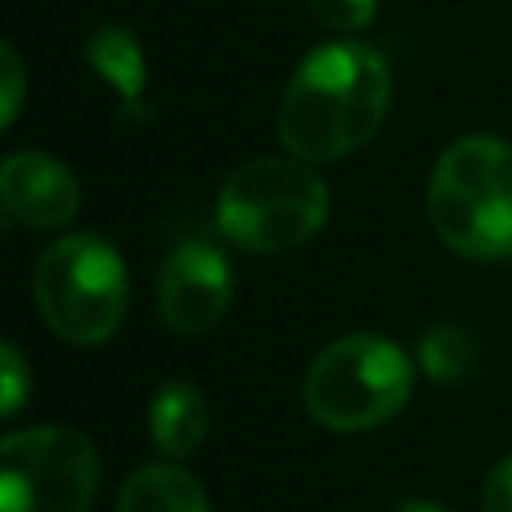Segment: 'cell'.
I'll list each match as a JSON object with an SVG mask.
<instances>
[{
  "instance_id": "e0dca14e",
  "label": "cell",
  "mask_w": 512,
  "mask_h": 512,
  "mask_svg": "<svg viewBox=\"0 0 512 512\" xmlns=\"http://www.w3.org/2000/svg\"><path fill=\"white\" fill-rule=\"evenodd\" d=\"M396 512H452V508H444V504H436V500H428V496H412V500H404Z\"/></svg>"
},
{
  "instance_id": "2e32d148",
  "label": "cell",
  "mask_w": 512,
  "mask_h": 512,
  "mask_svg": "<svg viewBox=\"0 0 512 512\" xmlns=\"http://www.w3.org/2000/svg\"><path fill=\"white\" fill-rule=\"evenodd\" d=\"M480 512H512V452L488 472L480 492Z\"/></svg>"
},
{
  "instance_id": "3957f363",
  "label": "cell",
  "mask_w": 512,
  "mask_h": 512,
  "mask_svg": "<svg viewBox=\"0 0 512 512\" xmlns=\"http://www.w3.org/2000/svg\"><path fill=\"white\" fill-rule=\"evenodd\" d=\"M328 220V188L288 156H256L240 164L216 200L220 232L244 252H284L320 232Z\"/></svg>"
},
{
  "instance_id": "277c9868",
  "label": "cell",
  "mask_w": 512,
  "mask_h": 512,
  "mask_svg": "<svg viewBox=\"0 0 512 512\" xmlns=\"http://www.w3.org/2000/svg\"><path fill=\"white\" fill-rule=\"evenodd\" d=\"M412 392V360L376 332L332 340L304 376L308 416L328 432H368L392 420Z\"/></svg>"
},
{
  "instance_id": "8fae6325",
  "label": "cell",
  "mask_w": 512,
  "mask_h": 512,
  "mask_svg": "<svg viewBox=\"0 0 512 512\" xmlns=\"http://www.w3.org/2000/svg\"><path fill=\"white\" fill-rule=\"evenodd\" d=\"M88 64L116 92L124 116H144V80H148V68H144V52H140V44H136L132 32H124L116 24L100 28L88 40Z\"/></svg>"
},
{
  "instance_id": "5bb4252c",
  "label": "cell",
  "mask_w": 512,
  "mask_h": 512,
  "mask_svg": "<svg viewBox=\"0 0 512 512\" xmlns=\"http://www.w3.org/2000/svg\"><path fill=\"white\" fill-rule=\"evenodd\" d=\"M24 104V64L12 44L0 48V128H12Z\"/></svg>"
},
{
  "instance_id": "9c48e42d",
  "label": "cell",
  "mask_w": 512,
  "mask_h": 512,
  "mask_svg": "<svg viewBox=\"0 0 512 512\" xmlns=\"http://www.w3.org/2000/svg\"><path fill=\"white\" fill-rule=\"evenodd\" d=\"M148 432L164 460L192 456L208 432V404H204L200 388L188 380H172V384L156 388L152 408H148Z\"/></svg>"
},
{
  "instance_id": "4fadbf2b",
  "label": "cell",
  "mask_w": 512,
  "mask_h": 512,
  "mask_svg": "<svg viewBox=\"0 0 512 512\" xmlns=\"http://www.w3.org/2000/svg\"><path fill=\"white\" fill-rule=\"evenodd\" d=\"M0 380H4V392H0V412H4V416H12V412L24 404L28 388H32L28 364H24V356H20V348H16L12 340H4V344H0Z\"/></svg>"
},
{
  "instance_id": "30bf717a",
  "label": "cell",
  "mask_w": 512,
  "mask_h": 512,
  "mask_svg": "<svg viewBox=\"0 0 512 512\" xmlns=\"http://www.w3.org/2000/svg\"><path fill=\"white\" fill-rule=\"evenodd\" d=\"M116 512H212L200 480L172 464H144L136 468L116 496Z\"/></svg>"
},
{
  "instance_id": "6da1fadb",
  "label": "cell",
  "mask_w": 512,
  "mask_h": 512,
  "mask_svg": "<svg viewBox=\"0 0 512 512\" xmlns=\"http://www.w3.org/2000/svg\"><path fill=\"white\" fill-rule=\"evenodd\" d=\"M388 96L392 80L376 48L356 40L320 44L300 60L280 96V144L304 164L340 160L376 136Z\"/></svg>"
},
{
  "instance_id": "9a60e30c",
  "label": "cell",
  "mask_w": 512,
  "mask_h": 512,
  "mask_svg": "<svg viewBox=\"0 0 512 512\" xmlns=\"http://www.w3.org/2000/svg\"><path fill=\"white\" fill-rule=\"evenodd\" d=\"M308 8L336 32H356L376 16V0H308Z\"/></svg>"
},
{
  "instance_id": "8992f818",
  "label": "cell",
  "mask_w": 512,
  "mask_h": 512,
  "mask_svg": "<svg viewBox=\"0 0 512 512\" xmlns=\"http://www.w3.org/2000/svg\"><path fill=\"white\" fill-rule=\"evenodd\" d=\"M96 480V448L76 428L40 424L0 444V512H88Z\"/></svg>"
},
{
  "instance_id": "7a4b0ae2",
  "label": "cell",
  "mask_w": 512,
  "mask_h": 512,
  "mask_svg": "<svg viewBox=\"0 0 512 512\" xmlns=\"http://www.w3.org/2000/svg\"><path fill=\"white\" fill-rule=\"evenodd\" d=\"M436 236L468 260L512 256V144L500 136H460L428 180Z\"/></svg>"
},
{
  "instance_id": "52a82bcc",
  "label": "cell",
  "mask_w": 512,
  "mask_h": 512,
  "mask_svg": "<svg viewBox=\"0 0 512 512\" xmlns=\"http://www.w3.org/2000/svg\"><path fill=\"white\" fill-rule=\"evenodd\" d=\"M232 300V264L208 240H184L168 252L156 280V312L180 336L208 332Z\"/></svg>"
},
{
  "instance_id": "ba28073f",
  "label": "cell",
  "mask_w": 512,
  "mask_h": 512,
  "mask_svg": "<svg viewBox=\"0 0 512 512\" xmlns=\"http://www.w3.org/2000/svg\"><path fill=\"white\" fill-rule=\"evenodd\" d=\"M4 212L28 228H60L80 208L72 172L44 152H12L0 168Z\"/></svg>"
},
{
  "instance_id": "7c38bea8",
  "label": "cell",
  "mask_w": 512,
  "mask_h": 512,
  "mask_svg": "<svg viewBox=\"0 0 512 512\" xmlns=\"http://www.w3.org/2000/svg\"><path fill=\"white\" fill-rule=\"evenodd\" d=\"M476 364V344L464 328L456 324H432L420 336V368L436 384H456L472 372Z\"/></svg>"
},
{
  "instance_id": "5b68a950",
  "label": "cell",
  "mask_w": 512,
  "mask_h": 512,
  "mask_svg": "<svg viewBox=\"0 0 512 512\" xmlns=\"http://www.w3.org/2000/svg\"><path fill=\"white\" fill-rule=\"evenodd\" d=\"M32 292L48 328L68 344H104L128 308V272L120 252L96 236L76 232L44 248Z\"/></svg>"
}]
</instances>
